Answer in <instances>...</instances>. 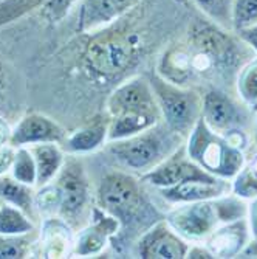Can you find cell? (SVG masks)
Wrapping results in <instances>:
<instances>
[{"label":"cell","instance_id":"obj_23","mask_svg":"<svg viewBox=\"0 0 257 259\" xmlns=\"http://www.w3.org/2000/svg\"><path fill=\"white\" fill-rule=\"evenodd\" d=\"M43 244L46 257H62L68 253V248L75 245V241L72 239L67 222L61 219L46 221L43 227Z\"/></svg>","mask_w":257,"mask_h":259},{"label":"cell","instance_id":"obj_4","mask_svg":"<svg viewBox=\"0 0 257 259\" xmlns=\"http://www.w3.org/2000/svg\"><path fill=\"white\" fill-rule=\"evenodd\" d=\"M98 206L120 222L132 219L143 203L141 188L135 177L123 171L107 172L96 191Z\"/></svg>","mask_w":257,"mask_h":259},{"label":"cell","instance_id":"obj_34","mask_svg":"<svg viewBox=\"0 0 257 259\" xmlns=\"http://www.w3.org/2000/svg\"><path fill=\"white\" fill-rule=\"evenodd\" d=\"M236 33H237V36L240 37L242 42L249 45L251 49L257 53V23L249 25V27H245V28L236 31Z\"/></svg>","mask_w":257,"mask_h":259},{"label":"cell","instance_id":"obj_11","mask_svg":"<svg viewBox=\"0 0 257 259\" xmlns=\"http://www.w3.org/2000/svg\"><path fill=\"white\" fill-rule=\"evenodd\" d=\"M121 222L106 213L99 206H95L91 211V221L84 227L75 239L73 254L78 256H95L104 251L109 241L118 233Z\"/></svg>","mask_w":257,"mask_h":259},{"label":"cell","instance_id":"obj_10","mask_svg":"<svg viewBox=\"0 0 257 259\" xmlns=\"http://www.w3.org/2000/svg\"><path fill=\"white\" fill-rule=\"evenodd\" d=\"M216 176L208 174L197 163H194L186 149H177L166 160H163L158 166L141 176V180L158 188H169L188 179H211Z\"/></svg>","mask_w":257,"mask_h":259},{"label":"cell","instance_id":"obj_37","mask_svg":"<svg viewBox=\"0 0 257 259\" xmlns=\"http://www.w3.org/2000/svg\"><path fill=\"white\" fill-rule=\"evenodd\" d=\"M2 203H4V202H2V199H0V206H2Z\"/></svg>","mask_w":257,"mask_h":259},{"label":"cell","instance_id":"obj_2","mask_svg":"<svg viewBox=\"0 0 257 259\" xmlns=\"http://www.w3.org/2000/svg\"><path fill=\"white\" fill-rule=\"evenodd\" d=\"M186 154L208 174L232 180L245 164L242 149L231 145L223 134L214 132L200 118L188 135Z\"/></svg>","mask_w":257,"mask_h":259},{"label":"cell","instance_id":"obj_17","mask_svg":"<svg viewBox=\"0 0 257 259\" xmlns=\"http://www.w3.org/2000/svg\"><path fill=\"white\" fill-rule=\"evenodd\" d=\"M191 44L197 50L211 56L214 61L228 58L232 52L234 42L217 25L208 22H197L191 30Z\"/></svg>","mask_w":257,"mask_h":259},{"label":"cell","instance_id":"obj_32","mask_svg":"<svg viewBox=\"0 0 257 259\" xmlns=\"http://www.w3.org/2000/svg\"><path fill=\"white\" fill-rule=\"evenodd\" d=\"M42 0H5L0 4V25L22 16L28 10L39 5Z\"/></svg>","mask_w":257,"mask_h":259},{"label":"cell","instance_id":"obj_18","mask_svg":"<svg viewBox=\"0 0 257 259\" xmlns=\"http://www.w3.org/2000/svg\"><path fill=\"white\" fill-rule=\"evenodd\" d=\"M161 120V112H121L110 116L107 141L123 140L153 127Z\"/></svg>","mask_w":257,"mask_h":259},{"label":"cell","instance_id":"obj_15","mask_svg":"<svg viewBox=\"0 0 257 259\" xmlns=\"http://www.w3.org/2000/svg\"><path fill=\"white\" fill-rule=\"evenodd\" d=\"M138 2L139 0H84L79 28L81 31H101Z\"/></svg>","mask_w":257,"mask_h":259},{"label":"cell","instance_id":"obj_26","mask_svg":"<svg viewBox=\"0 0 257 259\" xmlns=\"http://www.w3.org/2000/svg\"><path fill=\"white\" fill-rule=\"evenodd\" d=\"M231 183V193L240 199H254L257 196V155L248 164H243Z\"/></svg>","mask_w":257,"mask_h":259},{"label":"cell","instance_id":"obj_9","mask_svg":"<svg viewBox=\"0 0 257 259\" xmlns=\"http://www.w3.org/2000/svg\"><path fill=\"white\" fill-rule=\"evenodd\" d=\"M110 116L121 112H160L150 81L133 76L118 85L107 101Z\"/></svg>","mask_w":257,"mask_h":259},{"label":"cell","instance_id":"obj_29","mask_svg":"<svg viewBox=\"0 0 257 259\" xmlns=\"http://www.w3.org/2000/svg\"><path fill=\"white\" fill-rule=\"evenodd\" d=\"M204 14L222 27L232 28V0H194Z\"/></svg>","mask_w":257,"mask_h":259},{"label":"cell","instance_id":"obj_24","mask_svg":"<svg viewBox=\"0 0 257 259\" xmlns=\"http://www.w3.org/2000/svg\"><path fill=\"white\" fill-rule=\"evenodd\" d=\"M34 231L31 218L17 206L2 203L0 206V234L5 236H27Z\"/></svg>","mask_w":257,"mask_h":259},{"label":"cell","instance_id":"obj_12","mask_svg":"<svg viewBox=\"0 0 257 259\" xmlns=\"http://www.w3.org/2000/svg\"><path fill=\"white\" fill-rule=\"evenodd\" d=\"M65 131L55 120L42 113H28L11 129L10 145L14 148L33 146L39 143H61Z\"/></svg>","mask_w":257,"mask_h":259},{"label":"cell","instance_id":"obj_16","mask_svg":"<svg viewBox=\"0 0 257 259\" xmlns=\"http://www.w3.org/2000/svg\"><path fill=\"white\" fill-rule=\"evenodd\" d=\"M201 118L214 132L234 131L240 120V110L225 93L211 90L201 98Z\"/></svg>","mask_w":257,"mask_h":259},{"label":"cell","instance_id":"obj_36","mask_svg":"<svg viewBox=\"0 0 257 259\" xmlns=\"http://www.w3.org/2000/svg\"><path fill=\"white\" fill-rule=\"evenodd\" d=\"M10 137H11V131L8 129L7 123H4L2 118H0V148L10 145Z\"/></svg>","mask_w":257,"mask_h":259},{"label":"cell","instance_id":"obj_25","mask_svg":"<svg viewBox=\"0 0 257 259\" xmlns=\"http://www.w3.org/2000/svg\"><path fill=\"white\" fill-rule=\"evenodd\" d=\"M11 176L28 186L37 185V169H36V161L33 157V152L28 146H20L16 148L14 160L10 169Z\"/></svg>","mask_w":257,"mask_h":259},{"label":"cell","instance_id":"obj_1","mask_svg":"<svg viewBox=\"0 0 257 259\" xmlns=\"http://www.w3.org/2000/svg\"><path fill=\"white\" fill-rule=\"evenodd\" d=\"M180 137L166 123H158L136 135L109 141L107 152L123 168L143 176L177 151Z\"/></svg>","mask_w":257,"mask_h":259},{"label":"cell","instance_id":"obj_33","mask_svg":"<svg viewBox=\"0 0 257 259\" xmlns=\"http://www.w3.org/2000/svg\"><path fill=\"white\" fill-rule=\"evenodd\" d=\"M14 154H16V148L11 145L0 148V176H5L7 172H10Z\"/></svg>","mask_w":257,"mask_h":259},{"label":"cell","instance_id":"obj_6","mask_svg":"<svg viewBox=\"0 0 257 259\" xmlns=\"http://www.w3.org/2000/svg\"><path fill=\"white\" fill-rule=\"evenodd\" d=\"M55 185L59 191V214L65 222L73 224L84 216L90 200V186L81 161L65 160Z\"/></svg>","mask_w":257,"mask_h":259},{"label":"cell","instance_id":"obj_3","mask_svg":"<svg viewBox=\"0 0 257 259\" xmlns=\"http://www.w3.org/2000/svg\"><path fill=\"white\" fill-rule=\"evenodd\" d=\"M150 84L166 126L181 137L189 135L201 116V98L194 90L183 89L158 73L153 75Z\"/></svg>","mask_w":257,"mask_h":259},{"label":"cell","instance_id":"obj_21","mask_svg":"<svg viewBox=\"0 0 257 259\" xmlns=\"http://www.w3.org/2000/svg\"><path fill=\"white\" fill-rule=\"evenodd\" d=\"M31 188L33 186L17 182L13 176H0V199L2 202L17 206L33 219L36 203Z\"/></svg>","mask_w":257,"mask_h":259},{"label":"cell","instance_id":"obj_27","mask_svg":"<svg viewBox=\"0 0 257 259\" xmlns=\"http://www.w3.org/2000/svg\"><path fill=\"white\" fill-rule=\"evenodd\" d=\"M237 90L240 98L257 110V58L248 62L237 79Z\"/></svg>","mask_w":257,"mask_h":259},{"label":"cell","instance_id":"obj_30","mask_svg":"<svg viewBox=\"0 0 257 259\" xmlns=\"http://www.w3.org/2000/svg\"><path fill=\"white\" fill-rule=\"evenodd\" d=\"M231 20L234 33L257 23V0H232Z\"/></svg>","mask_w":257,"mask_h":259},{"label":"cell","instance_id":"obj_14","mask_svg":"<svg viewBox=\"0 0 257 259\" xmlns=\"http://www.w3.org/2000/svg\"><path fill=\"white\" fill-rule=\"evenodd\" d=\"M249 225L246 218L232 221L228 224H220L206 241V248L214 257H234L242 254L245 247L249 244Z\"/></svg>","mask_w":257,"mask_h":259},{"label":"cell","instance_id":"obj_13","mask_svg":"<svg viewBox=\"0 0 257 259\" xmlns=\"http://www.w3.org/2000/svg\"><path fill=\"white\" fill-rule=\"evenodd\" d=\"M232 190L231 180L211 177V179H188L174 186L161 188V197L171 203H188L200 200H214L229 194Z\"/></svg>","mask_w":257,"mask_h":259},{"label":"cell","instance_id":"obj_20","mask_svg":"<svg viewBox=\"0 0 257 259\" xmlns=\"http://www.w3.org/2000/svg\"><path fill=\"white\" fill-rule=\"evenodd\" d=\"M37 169V186L52 183L65 163L64 149L58 143H39L30 146Z\"/></svg>","mask_w":257,"mask_h":259},{"label":"cell","instance_id":"obj_28","mask_svg":"<svg viewBox=\"0 0 257 259\" xmlns=\"http://www.w3.org/2000/svg\"><path fill=\"white\" fill-rule=\"evenodd\" d=\"M214 205L217 209L220 224H228L232 221L246 218L248 205L243 202V199H240L239 196L232 194V193L222 196L219 199H214Z\"/></svg>","mask_w":257,"mask_h":259},{"label":"cell","instance_id":"obj_35","mask_svg":"<svg viewBox=\"0 0 257 259\" xmlns=\"http://www.w3.org/2000/svg\"><path fill=\"white\" fill-rule=\"evenodd\" d=\"M246 221L249 225L251 236H252V239H255L257 238V196L254 199H251V203L248 205Z\"/></svg>","mask_w":257,"mask_h":259},{"label":"cell","instance_id":"obj_5","mask_svg":"<svg viewBox=\"0 0 257 259\" xmlns=\"http://www.w3.org/2000/svg\"><path fill=\"white\" fill-rule=\"evenodd\" d=\"M135 36L98 34L85 53V61L95 73L104 78H113L123 73L135 59Z\"/></svg>","mask_w":257,"mask_h":259},{"label":"cell","instance_id":"obj_7","mask_svg":"<svg viewBox=\"0 0 257 259\" xmlns=\"http://www.w3.org/2000/svg\"><path fill=\"white\" fill-rule=\"evenodd\" d=\"M166 222L184 241H203L220 225L214 200L178 203L166 216Z\"/></svg>","mask_w":257,"mask_h":259},{"label":"cell","instance_id":"obj_22","mask_svg":"<svg viewBox=\"0 0 257 259\" xmlns=\"http://www.w3.org/2000/svg\"><path fill=\"white\" fill-rule=\"evenodd\" d=\"M192 72V58L188 50L172 49L161 58L158 65V75L174 84H181L188 79Z\"/></svg>","mask_w":257,"mask_h":259},{"label":"cell","instance_id":"obj_31","mask_svg":"<svg viewBox=\"0 0 257 259\" xmlns=\"http://www.w3.org/2000/svg\"><path fill=\"white\" fill-rule=\"evenodd\" d=\"M31 239L27 236H5L0 234V259H16L27 257L30 253Z\"/></svg>","mask_w":257,"mask_h":259},{"label":"cell","instance_id":"obj_8","mask_svg":"<svg viewBox=\"0 0 257 259\" xmlns=\"http://www.w3.org/2000/svg\"><path fill=\"white\" fill-rule=\"evenodd\" d=\"M188 250V241H184L166 221L150 227L136 244L138 256L144 259H181L186 257Z\"/></svg>","mask_w":257,"mask_h":259},{"label":"cell","instance_id":"obj_19","mask_svg":"<svg viewBox=\"0 0 257 259\" xmlns=\"http://www.w3.org/2000/svg\"><path fill=\"white\" fill-rule=\"evenodd\" d=\"M109 134V123H102L99 120L88 123L70 135H65L62 140V149L67 154L81 155L88 154L101 148L107 141Z\"/></svg>","mask_w":257,"mask_h":259}]
</instances>
